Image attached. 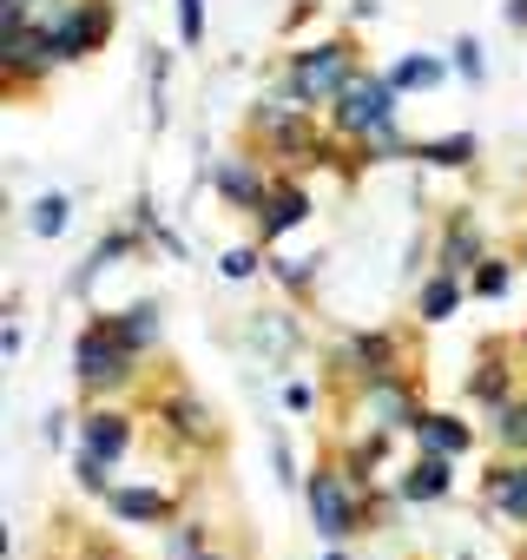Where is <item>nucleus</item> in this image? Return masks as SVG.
<instances>
[{
    "mask_svg": "<svg viewBox=\"0 0 527 560\" xmlns=\"http://www.w3.org/2000/svg\"><path fill=\"white\" fill-rule=\"evenodd\" d=\"M330 126L343 139H376L383 126H396V86L383 73H356L337 100H330Z\"/></svg>",
    "mask_w": 527,
    "mask_h": 560,
    "instance_id": "f257e3e1",
    "label": "nucleus"
},
{
    "mask_svg": "<svg viewBox=\"0 0 527 560\" xmlns=\"http://www.w3.org/2000/svg\"><path fill=\"white\" fill-rule=\"evenodd\" d=\"M356 73H363V67H356L350 40H324V47H304V54L291 60V86H297L311 106H330Z\"/></svg>",
    "mask_w": 527,
    "mask_h": 560,
    "instance_id": "f03ea898",
    "label": "nucleus"
},
{
    "mask_svg": "<svg viewBox=\"0 0 527 560\" xmlns=\"http://www.w3.org/2000/svg\"><path fill=\"white\" fill-rule=\"evenodd\" d=\"M73 376H80V383H93V389H106V383H126V376H132V350L119 343V330H113V324H93V330L80 337V350H73Z\"/></svg>",
    "mask_w": 527,
    "mask_h": 560,
    "instance_id": "7ed1b4c3",
    "label": "nucleus"
},
{
    "mask_svg": "<svg viewBox=\"0 0 527 560\" xmlns=\"http://www.w3.org/2000/svg\"><path fill=\"white\" fill-rule=\"evenodd\" d=\"M0 60H8V73H14V80H40V73H54V67H60L54 34H47V27H34V21L0 27Z\"/></svg>",
    "mask_w": 527,
    "mask_h": 560,
    "instance_id": "20e7f679",
    "label": "nucleus"
},
{
    "mask_svg": "<svg viewBox=\"0 0 527 560\" xmlns=\"http://www.w3.org/2000/svg\"><path fill=\"white\" fill-rule=\"evenodd\" d=\"M311 521H317V534H324V540L356 534V501L343 494V481H337L330 468H317V481H311Z\"/></svg>",
    "mask_w": 527,
    "mask_h": 560,
    "instance_id": "39448f33",
    "label": "nucleus"
},
{
    "mask_svg": "<svg viewBox=\"0 0 527 560\" xmlns=\"http://www.w3.org/2000/svg\"><path fill=\"white\" fill-rule=\"evenodd\" d=\"M257 218H264V244H278L284 231H297L311 218V198L297 185H271V191H264V205H257Z\"/></svg>",
    "mask_w": 527,
    "mask_h": 560,
    "instance_id": "423d86ee",
    "label": "nucleus"
},
{
    "mask_svg": "<svg viewBox=\"0 0 527 560\" xmlns=\"http://www.w3.org/2000/svg\"><path fill=\"white\" fill-rule=\"evenodd\" d=\"M370 416H376V429H415L422 409H409V396L396 389V376H383V383H370Z\"/></svg>",
    "mask_w": 527,
    "mask_h": 560,
    "instance_id": "0eeeda50",
    "label": "nucleus"
},
{
    "mask_svg": "<svg viewBox=\"0 0 527 560\" xmlns=\"http://www.w3.org/2000/svg\"><path fill=\"white\" fill-rule=\"evenodd\" d=\"M80 442H86L93 455H106V462H119V455H126V442H132V429H126V416H113V409H99V416H86V429H80Z\"/></svg>",
    "mask_w": 527,
    "mask_h": 560,
    "instance_id": "6e6552de",
    "label": "nucleus"
},
{
    "mask_svg": "<svg viewBox=\"0 0 527 560\" xmlns=\"http://www.w3.org/2000/svg\"><path fill=\"white\" fill-rule=\"evenodd\" d=\"M488 501H494L507 521H527V462L494 468V475H488Z\"/></svg>",
    "mask_w": 527,
    "mask_h": 560,
    "instance_id": "1a4fd4ad",
    "label": "nucleus"
},
{
    "mask_svg": "<svg viewBox=\"0 0 527 560\" xmlns=\"http://www.w3.org/2000/svg\"><path fill=\"white\" fill-rule=\"evenodd\" d=\"M415 435H422V448H429V455H448V462H455V455L475 442V435H468L455 416H415Z\"/></svg>",
    "mask_w": 527,
    "mask_h": 560,
    "instance_id": "9d476101",
    "label": "nucleus"
},
{
    "mask_svg": "<svg viewBox=\"0 0 527 560\" xmlns=\"http://www.w3.org/2000/svg\"><path fill=\"white\" fill-rule=\"evenodd\" d=\"M448 494V455H422L402 475V501H442Z\"/></svg>",
    "mask_w": 527,
    "mask_h": 560,
    "instance_id": "9b49d317",
    "label": "nucleus"
},
{
    "mask_svg": "<svg viewBox=\"0 0 527 560\" xmlns=\"http://www.w3.org/2000/svg\"><path fill=\"white\" fill-rule=\"evenodd\" d=\"M218 191H224L231 205H250V211H257V205H264V191H271V185H264V178H257V172H250L244 159H224V165H218Z\"/></svg>",
    "mask_w": 527,
    "mask_h": 560,
    "instance_id": "f8f14e48",
    "label": "nucleus"
},
{
    "mask_svg": "<svg viewBox=\"0 0 527 560\" xmlns=\"http://www.w3.org/2000/svg\"><path fill=\"white\" fill-rule=\"evenodd\" d=\"M106 324H113V330H119V343H126V350H132V357H139V350H152V343H159V304H132V311H126V317H106Z\"/></svg>",
    "mask_w": 527,
    "mask_h": 560,
    "instance_id": "ddd939ff",
    "label": "nucleus"
},
{
    "mask_svg": "<svg viewBox=\"0 0 527 560\" xmlns=\"http://www.w3.org/2000/svg\"><path fill=\"white\" fill-rule=\"evenodd\" d=\"M67 224H73V198H60V191L34 198V211H27V231H34V237H60Z\"/></svg>",
    "mask_w": 527,
    "mask_h": 560,
    "instance_id": "4468645a",
    "label": "nucleus"
},
{
    "mask_svg": "<svg viewBox=\"0 0 527 560\" xmlns=\"http://www.w3.org/2000/svg\"><path fill=\"white\" fill-rule=\"evenodd\" d=\"M106 501H113V514H126V521H165V494H159V488H113Z\"/></svg>",
    "mask_w": 527,
    "mask_h": 560,
    "instance_id": "2eb2a0df",
    "label": "nucleus"
},
{
    "mask_svg": "<svg viewBox=\"0 0 527 560\" xmlns=\"http://www.w3.org/2000/svg\"><path fill=\"white\" fill-rule=\"evenodd\" d=\"M132 244H139V237H132V231H113V237H99V250H93V257H86V270H80V277H73V291H86V284H93V277H99V270H106V264H119V257H126V250H132Z\"/></svg>",
    "mask_w": 527,
    "mask_h": 560,
    "instance_id": "dca6fc26",
    "label": "nucleus"
},
{
    "mask_svg": "<svg viewBox=\"0 0 527 560\" xmlns=\"http://www.w3.org/2000/svg\"><path fill=\"white\" fill-rule=\"evenodd\" d=\"M415 159H429V165H468L475 159V132H455V139H429V145H415Z\"/></svg>",
    "mask_w": 527,
    "mask_h": 560,
    "instance_id": "f3484780",
    "label": "nucleus"
},
{
    "mask_svg": "<svg viewBox=\"0 0 527 560\" xmlns=\"http://www.w3.org/2000/svg\"><path fill=\"white\" fill-rule=\"evenodd\" d=\"M475 250H481L475 224H468V218H455V231H448V244H442V270H448V277H455V270H468V264H475Z\"/></svg>",
    "mask_w": 527,
    "mask_h": 560,
    "instance_id": "a211bd4d",
    "label": "nucleus"
},
{
    "mask_svg": "<svg viewBox=\"0 0 527 560\" xmlns=\"http://www.w3.org/2000/svg\"><path fill=\"white\" fill-rule=\"evenodd\" d=\"M455 304H461V291H455V277H448V270H442V277H429V284H422V317H429V324H442V317H448Z\"/></svg>",
    "mask_w": 527,
    "mask_h": 560,
    "instance_id": "6ab92c4d",
    "label": "nucleus"
},
{
    "mask_svg": "<svg viewBox=\"0 0 527 560\" xmlns=\"http://www.w3.org/2000/svg\"><path fill=\"white\" fill-rule=\"evenodd\" d=\"M442 73H448L442 60H402V67L389 73V86H396V93H402V86H435Z\"/></svg>",
    "mask_w": 527,
    "mask_h": 560,
    "instance_id": "aec40b11",
    "label": "nucleus"
},
{
    "mask_svg": "<svg viewBox=\"0 0 527 560\" xmlns=\"http://www.w3.org/2000/svg\"><path fill=\"white\" fill-rule=\"evenodd\" d=\"M494 435H501V448H527V402H501Z\"/></svg>",
    "mask_w": 527,
    "mask_h": 560,
    "instance_id": "412c9836",
    "label": "nucleus"
},
{
    "mask_svg": "<svg viewBox=\"0 0 527 560\" xmlns=\"http://www.w3.org/2000/svg\"><path fill=\"white\" fill-rule=\"evenodd\" d=\"M178 34H185V47L204 40V0H178Z\"/></svg>",
    "mask_w": 527,
    "mask_h": 560,
    "instance_id": "4be33fe9",
    "label": "nucleus"
},
{
    "mask_svg": "<svg viewBox=\"0 0 527 560\" xmlns=\"http://www.w3.org/2000/svg\"><path fill=\"white\" fill-rule=\"evenodd\" d=\"M311 264H317V257H271V270L284 277L291 291H304V284H311Z\"/></svg>",
    "mask_w": 527,
    "mask_h": 560,
    "instance_id": "5701e85b",
    "label": "nucleus"
},
{
    "mask_svg": "<svg viewBox=\"0 0 527 560\" xmlns=\"http://www.w3.org/2000/svg\"><path fill=\"white\" fill-rule=\"evenodd\" d=\"M224 277H231V284H244V277H257V250L244 244V250H224V264H218Z\"/></svg>",
    "mask_w": 527,
    "mask_h": 560,
    "instance_id": "b1692460",
    "label": "nucleus"
},
{
    "mask_svg": "<svg viewBox=\"0 0 527 560\" xmlns=\"http://www.w3.org/2000/svg\"><path fill=\"white\" fill-rule=\"evenodd\" d=\"M455 73H461V80H481V73H488V60H481L475 40H455Z\"/></svg>",
    "mask_w": 527,
    "mask_h": 560,
    "instance_id": "393cba45",
    "label": "nucleus"
},
{
    "mask_svg": "<svg viewBox=\"0 0 527 560\" xmlns=\"http://www.w3.org/2000/svg\"><path fill=\"white\" fill-rule=\"evenodd\" d=\"M475 291H481V298H501V291H507V264H481V270H475Z\"/></svg>",
    "mask_w": 527,
    "mask_h": 560,
    "instance_id": "a878e982",
    "label": "nucleus"
},
{
    "mask_svg": "<svg viewBox=\"0 0 527 560\" xmlns=\"http://www.w3.org/2000/svg\"><path fill=\"white\" fill-rule=\"evenodd\" d=\"M468 389H475L481 402H501V396H507V376H501V370H481V383H468Z\"/></svg>",
    "mask_w": 527,
    "mask_h": 560,
    "instance_id": "bb28decb",
    "label": "nucleus"
},
{
    "mask_svg": "<svg viewBox=\"0 0 527 560\" xmlns=\"http://www.w3.org/2000/svg\"><path fill=\"white\" fill-rule=\"evenodd\" d=\"M40 14V0H0V27H14V21H34Z\"/></svg>",
    "mask_w": 527,
    "mask_h": 560,
    "instance_id": "cd10ccee",
    "label": "nucleus"
},
{
    "mask_svg": "<svg viewBox=\"0 0 527 560\" xmlns=\"http://www.w3.org/2000/svg\"><path fill=\"white\" fill-rule=\"evenodd\" d=\"M172 416H178V429H185V435H204V416H198V402H172Z\"/></svg>",
    "mask_w": 527,
    "mask_h": 560,
    "instance_id": "c85d7f7f",
    "label": "nucleus"
},
{
    "mask_svg": "<svg viewBox=\"0 0 527 560\" xmlns=\"http://www.w3.org/2000/svg\"><path fill=\"white\" fill-rule=\"evenodd\" d=\"M507 27H527V0H507Z\"/></svg>",
    "mask_w": 527,
    "mask_h": 560,
    "instance_id": "c756f323",
    "label": "nucleus"
},
{
    "mask_svg": "<svg viewBox=\"0 0 527 560\" xmlns=\"http://www.w3.org/2000/svg\"><path fill=\"white\" fill-rule=\"evenodd\" d=\"M198 560H204V553H198Z\"/></svg>",
    "mask_w": 527,
    "mask_h": 560,
    "instance_id": "7c9ffc66",
    "label": "nucleus"
}]
</instances>
